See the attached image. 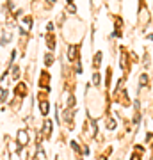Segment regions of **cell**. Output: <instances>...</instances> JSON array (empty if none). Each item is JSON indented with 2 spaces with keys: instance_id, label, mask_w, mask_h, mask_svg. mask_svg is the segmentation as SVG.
<instances>
[{
  "instance_id": "cell-1",
  "label": "cell",
  "mask_w": 153,
  "mask_h": 160,
  "mask_svg": "<svg viewBox=\"0 0 153 160\" xmlns=\"http://www.w3.org/2000/svg\"><path fill=\"white\" fill-rule=\"evenodd\" d=\"M14 93H16V96H20V98H23V96L27 94V85H25L23 82H20V84L16 85V89H14Z\"/></svg>"
},
{
  "instance_id": "cell-2",
  "label": "cell",
  "mask_w": 153,
  "mask_h": 160,
  "mask_svg": "<svg viewBox=\"0 0 153 160\" xmlns=\"http://www.w3.org/2000/svg\"><path fill=\"white\" fill-rule=\"evenodd\" d=\"M18 142H20V146H25V144L29 142L27 130H20V132H18Z\"/></svg>"
},
{
  "instance_id": "cell-3",
  "label": "cell",
  "mask_w": 153,
  "mask_h": 160,
  "mask_svg": "<svg viewBox=\"0 0 153 160\" xmlns=\"http://www.w3.org/2000/svg\"><path fill=\"white\" fill-rule=\"evenodd\" d=\"M68 57H70V61H78V47H70Z\"/></svg>"
},
{
  "instance_id": "cell-4",
  "label": "cell",
  "mask_w": 153,
  "mask_h": 160,
  "mask_svg": "<svg viewBox=\"0 0 153 160\" xmlns=\"http://www.w3.org/2000/svg\"><path fill=\"white\" fill-rule=\"evenodd\" d=\"M48 80H50L48 73H43V75H41V80H39V85H41V87H45L47 91H48Z\"/></svg>"
},
{
  "instance_id": "cell-5",
  "label": "cell",
  "mask_w": 153,
  "mask_h": 160,
  "mask_svg": "<svg viewBox=\"0 0 153 160\" xmlns=\"http://www.w3.org/2000/svg\"><path fill=\"white\" fill-rule=\"evenodd\" d=\"M41 114H43V116H47V114H48V101L47 100H41Z\"/></svg>"
},
{
  "instance_id": "cell-6",
  "label": "cell",
  "mask_w": 153,
  "mask_h": 160,
  "mask_svg": "<svg viewBox=\"0 0 153 160\" xmlns=\"http://www.w3.org/2000/svg\"><path fill=\"white\" fill-rule=\"evenodd\" d=\"M50 132H52V123H50V121H45V128H43L45 137H50Z\"/></svg>"
},
{
  "instance_id": "cell-7",
  "label": "cell",
  "mask_w": 153,
  "mask_h": 160,
  "mask_svg": "<svg viewBox=\"0 0 153 160\" xmlns=\"http://www.w3.org/2000/svg\"><path fill=\"white\" fill-rule=\"evenodd\" d=\"M47 44H48V48H54V47H55V39H54V36H48V37H47Z\"/></svg>"
},
{
  "instance_id": "cell-8",
  "label": "cell",
  "mask_w": 153,
  "mask_h": 160,
  "mask_svg": "<svg viewBox=\"0 0 153 160\" xmlns=\"http://www.w3.org/2000/svg\"><path fill=\"white\" fill-rule=\"evenodd\" d=\"M121 68H123L125 71L128 70V64H126V54H123V55H121Z\"/></svg>"
},
{
  "instance_id": "cell-9",
  "label": "cell",
  "mask_w": 153,
  "mask_h": 160,
  "mask_svg": "<svg viewBox=\"0 0 153 160\" xmlns=\"http://www.w3.org/2000/svg\"><path fill=\"white\" fill-rule=\"evenodd\" d=\"M100 62H102V52H98L94 57V68H100Z\"/></svg>"
},
{
  "instance_id": "cell-10",
  "label": "cell",
  "mask_w": 153,
  "mask_h": 160,
  "mask_svg": "<svg viewBox=\"0 0 153 160\" xmlns=\"http://www.w3.org/2000/svg\"><path fill=\"white\" fill-rule=\"evenodd\" d=\"M71 118H73V110H66V114H64V119H66V121H71Z\"/></svg>"
},
{
  "instance_id": "cell-11",
  "label": "cell",
  "mask_w": 153,
  "mask_h": 160,
  "mask_svg": "<svg viewBox=\"0 0 153 160\" xmlns=\"http://www.w3.org/2000/svg\"><path fill=\"white\" fill-rule=\"evenodd\" d=\"M52 62H54V55H52V54H48V55H47V59H45V64H47V66H50Z\"/></svg>"
},
{
  "instance_id": "cell-12",
  "label": "cell",
  "mask_w": 153,
  "mask_h": 160,
  "mask_svg": "<svg viewBox=\"0 0 153 160\" xmlns=\"http://www.w3.org/2000/svg\"><path fill=\"white\" fill-rule=\"evenodd\" d=\"M107 126H109V128H111V130H112V128H116V121H114V119H109V123H107Z\"/></svg>"
},
{
  "instance_id": "cell-13",
  "label": "cell",
  "mask_w": 153,
  "mask_h": 160,
  "mask_svg": "<svg viewBox=\"0 0 153 160\" xmlns=\"http://www.w3.org/2000/svg\"><path fill=\"white\" fill-rule=\"evenodd\" d=\"M93 82H94L96 85L100 84V73H94V77H93Z\"/></svg>"
},
{
  "instance_id": "cell-14",
  "label": "cell",
  "mask_w": 153,
  "mask_h": 160,
  "mask_svg": "<svg viewBox=\"0 0 153 160\" xmlns=\"http://www.w3.org/2000/svg\"><path fill=\"white\" fill-rule=\"evenodd\" d=\"M141 84H142V85L148 84V75H141Z\"/></svg>"
},
{
  "instance_id": "cell-15",
  "label": "cell",
  "mask_w": 153,
  "mask_h": 160,
  "mask_svg": "<svg viewBox=\"0 0 153 160\" xmlns=\"http://www.w3.org/2000/svg\"><path fill=\"white\" fill-rule=\"evenodd\" d=\"M18 75H20V68H18V66H16V68H13V77H14V78H16V77H18Z\"/></svg>"
},
{
  "instance_id": "cell-16",
  "label": "cell",
  "mask_w": 153,
  "mask_h": 160,
  "mask_svg": "<svg viewBox=\"0 0 153 160\" xmlns=\"http://www.w3.org/2000/svg\"><path fill=\"white\" fill-rule=\"evenodd\" d=\"M130 160H141V156L139 155H132V158H130Z\"/></svg>"
},
{
  "instance_id": "cell-17",
  "label": "cell",
  "mask_w": 153,
  "mask_h": 160,
  "mask_svg": "<svg viewBox=\"0 0 153 160\" xmlns=\"http://www.w3.org/2000/svg\"><path fill=\"white\" fill-rule=\"evenodd\" d=\"M68 11L70 13H75V6H68Z\"/></svg>"
}]
</instances>
